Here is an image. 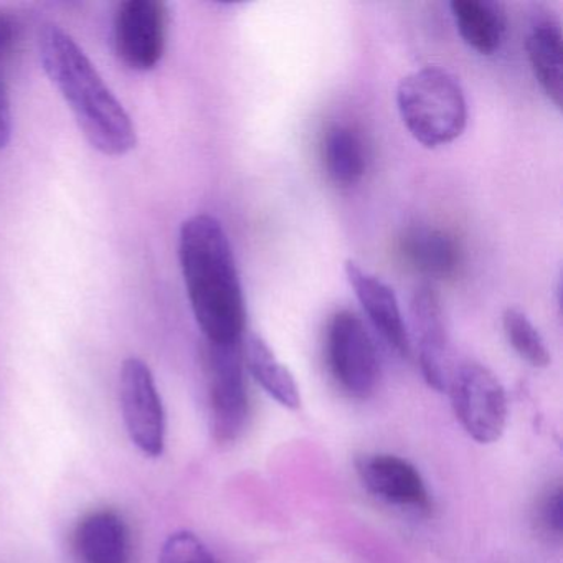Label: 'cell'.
<instances>
[{
  "instance_id": "obj_1",
  "label": "cell",
  "mask_w": 563,
  "mask_h": 563,
  "mask_svg": "<svg viewBox=\"0 0 563 563\" xmlns=\"http://www.w3.org/2000/svg\"><path fill=\"white\" fill-rule=\"evenodd\" d=\"M179 260L187 296L206 342L233 344L245 332V298L222 223L207 213L180 227Z\"/></svg>"
},
{
  "instance_id": "obj_2",
  "label": "cell",
  "mask_w": 563,
  "mask_h": 563,
  "mask_svg": "<svg viewBox=\"0 0 563 563\" xmlns=\"http://www.w3.org/2000/svg\"><path fill=\"white\" fill-rule=\"evenodd\" d=\"M38 51L45 74L88 143L104 156L131 153L137 144L136 128L80 45L64 29L47 24L38 34Z\"/></svg>"
},
{
  "instance_id": "obj_3",
  "label": "cell",
  "mask_w": 563,
  "mask_h": 563,
  "mask_svg": "<svg viewBox=\"0 0 563 563\" xmlns=\"http://www.w3.org/2000/svg\"><path fill=\"white\" fill-rule=\"evenodd\" d=\"M397 108L408 133L430 150L453 143L466 130L463 87L444 68L424 67L407 75L397 88Z\"/></svg>"
},
{
  "instance_id": "obj_4",
  "label": "cell",
  "mask_w": 563,
  "mask_h": 563,
  "mask_svg": "<svg viewBox=\"0 0 563 563\" xmlns=\"http://www.w3.org/2000/svg\"><path fill=\"white\" fill-rule=\"evenodd\" d=\"M242 341L210 344L203 349L207 401L212 437L219 443H233L249 420L250 404L243 368Z\"/></svg>"
},
{
  "instance_id": "obj_5",
  "label": "cell",
  "mask_w": 563,
  "mask_h": 563,
  "mask_svg": "<svg viewBox=\"0 0 563 563\" xmlns=\"http://www.w3.org/2000/svg\"><path fill=\"white\" fill-rule=\"evenodd\" d=\"M446 390L463 430L481 444L496 443L506 430L509 407L499 378L477 362L451 371Z\"/></svg>"
},
{
  "instance_id": "obj_6",
  "label": "cell",
  "mask_w": 563,
  "mask_h": 563,
  "mask_svg": "<svg viewBox=\"0 0 563 563\" xmlns=\"http://www.w3.org/2000/svg\"><path fill=\"white\" fill-rule=\"evenodd\" d=\"M328 364L332 377L351 397L368 398L380 380L377 349L364 322L351 311L332 316L328 328Z\"/></svg>"
},
{
  "instance_id": "obj_7",
  "label": "cell",
  "mask_w": 563,
  "mask_h": 563,
  "mask_svg": "<svg viewBox=\"0 0 563 563\" xmlns=\"http://www.w3.org/2000/svg\"><path fill=\"white\" fill-rule=\"evenodd\" d=\"M120 401L131 441L141 453L159 457L166 448V411L146 362L128 358L121 367Z\"/></svg>"
},
{
  "instance_id": "obj_8",
  "label": "cell",
  "mask_w": 563,
  "mask_h": 563,
  "mask_svg": "<svg viewBox=\"0 0 563 563\" xmlns=\"http://www.w3.org/2000/svg\"><path fill=\"white\" fill-rule=\"evenodd\" d=\"M169 12L159 0H124L113 19L118 58L134 71H151L163 60Z\"/></svg>"
},
{
  "instance_id": "obj_9",
  "label": "cell",
  "mask_w": 563,
  "mask_h": 563,
  "mask_svg": "<svg viewBox=\"0 0 563 563\" xmlns=\"http://www.w3.org/2000/svg\"><path fill=\"white\" fill-rule=\"evenodd\" d=\"M355 471L365 489L378 499L400 509L430 512L431 499L427 484L410 461L397 454H362L355 460Z\"/></svg>"
},
{
  "instance_id": "obj_10",
  "label": "cell",
  "mask_w": 563,
  "mask_h": 563,
  "mask_svg": "<svg viewBox=\"0 0 563 563\" xmlns=\"http://www.w3.org/2000/svg\"><path fill=\"white\" fill-rule=\"evenodd\" d=\"M410 309L421 374L433 390L444 391L453 368L440 298L430 286H421L411 299Z\"/></svg>"
},
{
  "instance_id": "obj_11",
  "label": "cell",
  "mask_w": 563,
  "mask_h": 563,
  "mask_svg": "<svg viewBox=\"0 0 563 563\" xmlns=\"http://www.w3.org/2000/svg\"><path fill=\"white\" fill-rule=\"evenodd\" d=\"M344 269L347 282L351 283L375 331L397 354L408 357L411 354L410 334L394 289L378 276L362 268L354 260H347Z\"/></svg>"
},
{
  "instance_id": "obj_12",
  "label": "cell",
  "mask_w": 563,
  "mask_h": 563,
  "mask_svg": "<svg viewBox=\"0 0 563 563\" xmlns=\"http://www.w3.org/2000/svg\"><path fill=\"white\" fill-rule=\"evenodd\" d=\"M77 563H133V539L124 517L113 509L91 510L74 530Z\"/></svg>"
},
{
  "instance_id": "obj_13",
  "label": "cell",
  "mask_w": 563,
  "mask_h": 563,
  "mask_svg": "<svg viewBox=\"0 0 563 563\" xmlns=\"http://www.w3.org/2000/svg\"><path fill=\"white\" fill-rule=\"evenodd\" d=\"M533 77L556 108L563 103V35L552 15H539L530 25L526 41Z\"/></svg>"
},
{
  "instance_id": "obj_14",
  "label": "cell",
  "mask_w": 563,
  "mask_h": 563,
  "mask_svg": "<svg viewBox=\"0 0 563 563\" xmlns=\"http://www.w3.org/2000/svg\"><path fill=\"white\" fill-rule=\"evenodd\" d=\"M405 262L428 278H448L456 273L461 250L456 240L433 227H415L400 242Z\"/></svg>"
},
{
  "instance_id": "obj_15",
  "label": "cell",
  "mask_w": 563,
  "mask_h": 563,
  "mask_svg": "<svg viewBox=\"0 0 563 563\" xmlns=\"http://www.w3.org/2000/svg\"><path fill=\"white\" fill-rule=\"evenodd\" d=\"M451 14L457 34L467 47L481 55H493L499 51L506 34V15L490 0H453Z\"/></svg>"
},
{
  "instance_id": "obj_16",
  "label": "cell",
  "mask_w": 563,
  "mask_h": 563,
  "mask_svg": "<svg viewBox=\"0 0 563 563\" xmlns=\"http://www.w3.org/2000/svg\"><path fill=\"white\" fill-rule=\"evenodd\" d=\"M243 364L250 375L263 390L275 398L282 407L298 410L301 407V395L298 384L286 365L276 357L275 352L260 335L250 334L242 344Z\"/></svg>"
},
{
  "instance_id": "obj_17",
  "label": "cell",
  "mask_w": 563,
  "mask_h": 563,
  "mask_svg": "<svg viewBox=\"0 0 563 563\" xmlns=\"http://www.w3.org/2000/svg\"><path fill=\"white\" fill-rule=\"evenodd\" d=\"M324 163L329 176L341 186H354L367 169L364 141L357 131L335 124L325 134Z\"/></svg>"
},
{
  "instance_id": "obj_18",
  "label": "cell",
  "mask_w": 563,
  "mask_h": 563,
  "mask_svg": "<svg viewBox=\"0 0 563 563\" xmlns=\"http://www.w3.org/2000/svg\"><path fill=\"white\" fill-rule=\"evenodd\" d=\"M503 328L507 341L522 361L537 368L550 364V352L542 335L522 311L507 308L503 314Z\"/></svg>"
},
{
  "instance_id": "obj_19",
  "label": "cell",
  "mask_w": 563,
  "mask_h": 563,
  "mask_svg": "<svg viewBox=\"0 0 563 563\" xmlns=\"http://www.w3.org/2000/svg\"><path fill=\"white\" fill-rule=\"evenodd\" d=\"M159 563H217L209 547L189 530L167 537L161 549Z\"/></svg>"
},
{
  "instance_id": "obj_20",
  "label": "cell",
  "mask_w": 563,
  "mask_h": 563,
  "mask_svg": "<svg viewBox=\"0 0 563 563\" xmlns=\"http://www.w3.org/2000/svg\"><path fill=\"white\" fill-rule=\"evenodd\" d=\"M21 38L22 24L18 15L0 9V70L11 64Z\"/></svg>"
},
{
  "instance_id": "obj_21",
  "label": "cell",
  "mask_w": 563,
  "mask_h": 563,
  "mask_svg": "<svg viewBox=\"0 0 563 563\" xmlns=\"http://www.w3.org/2000/svg\"><path fill=\"white\" fill-rule=\"evenodd\" d=\"M562 486L559 484L555 489H550L540 507L543 526L556 536L562 533Z\"/></svg>"
},
{
  "instance_id": "obj_22",
  "label": "cell",
  "mask_w": 563,
  "mask_h": 563,
  "mask_svg": "<svg viewBox=\"0 0 563 563\" xmlns=\"http://www.w3.org/2000/svg\"><path fill=\"white\" fill-rule=\"evenodd\" d=\"M14 131V118H12L11 98L8 88L0 78V150L8 147Z\"/></svg>"
}]
</instances>
